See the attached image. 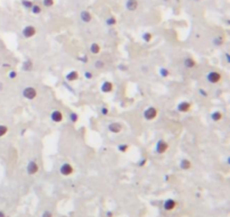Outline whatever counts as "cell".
Instances as JSON below:
<instances>
[{
	"label": "cell",
	"instance_id": "obj_1",
	"mask_svg": "<svg viewBox=\"0 0 230 217\" xmlns=\"http://www.w3.org/2000/svg\"><path fill=\"white\" fill-rule=\"evenodd\" d=\"M157 115H158V109L156 108V107H153V106L146 108L145 111H144V114H143L145 120H147V122L154 120V119L157 117Z\"/></svg>",
	"mask_w": 230,
	"mask_h": 217
},
{
	"label": "cell",
	"instance_id": "obj_2",
	"mask_svg": "<svg viewBox=\"0 0 230 217\" xmlns=\"http://www.w3.org/2000/svg\"><path fill=\"white\" fill-rule=\"evenodd\" d=\"M58 171H60V174H62L63 177H69V176L73 174L74 168H73V165H72L71 163L65 162V163H63V164H61Z\"/></svg>",
	"mask_w": 230,
	"mask_h": 217
},
{
	"label": "cell",
	"instance_id": "obj_3",
	"mask_svg": "<svg viewBox=\"0 0 230 217\" xmlns=\"http://www.w3.org/2000/svg\"><path fill=\"white\" fill-rule=\"evenodd\" d=\"M23 97L26 98L27 100H34L36 97H37V90H36L34 87H26L24 90H23Z\"/></svg>",
	"mask_w": 230,
	"mask_h": 217
},
{
	"label": "cell",
	"instance_id": "obj_4",
	"mask_svg": "<svg viewBox=\"0 0 230 217\" xmlns=\"http://www.w3.org/2000/svg\"><path fill=\"white\" fill-rule=\"evenodd\" d=\"M222 79V75L221 73L218 72V71H210V72L207 74V80L209 83H212V85H215V83H219Z\"/></svg>",
	"mask_w": 230,
	"mask_h": 217
},
{
	"label": "cell",
	"instance_id": "obj_5",
	"mask_svg": "<svg viewBox=\"0 0 230 217\" xmlns=\"http://www.w3.org/2000/svg\"><path fill=\"white\" fill-rule=\"evenodd\" d=\"M36 33H37L36 27L32 26V25H27V26H25V27L23 28V32H21L23 36L25 37V38H32V37L35 36Z\"/></svg>",
	"mask_w": 230,
	"mask_h": 217
},
{
	"label": "cell",
	"instance_id": "obj_6",
	"mask_svg": "<svg viewBox=\"0 0 230 217\" xmlns=\"http://www.w3.org/2000/svg\"><path fill=\"white\" fill-rule=\"evenodd\" d=\"M38 170H39V165L34 160L30 161V162H28L27 166H26V172H27L28 176H34V174H36L38 172Z\"/></svg>",
	"mask_w": 230,
	"mask_h": 217
},
{
	"label": "cell",
	"instance_id": "obj_7",
	"mask_svg": "<svg viewBox=\"0 0 230 217\" xmlns=\"http://www.w3.org/2000/svg\"><path fill=\"white\" fill-rule=\"evenodd\" d=\"M168 143L164 140H159L158 142L156 143V153L158 154H164L167 150H168Z\"/></svg>",
	"mask_w": 230,
	"mask_h": 217
},
{
	"label": "cell",
	"instance_id": "obj_8",
	"mask_svg": "<svg viewBox=\"0 0 230 217\" xmlns=\"http://www.w3.org/2000/svg\"><path fill=\"white\" fill-rule=\"evenodd\" d=\"M138 6H139L138 0H127V1L125 2V7H126V9H127L128 11H130V13L136 11L137 8H138Z\"/></svg>",
	"mask_w": 230,
	"mask_h": 217
},
{
	"label": "cell",
	"instance_id": "obj_9",
	"mask_svg": "<svg viewBox=\"0 0 230 217\" xmlns=\"http://www.w3.org/2000/svg\"><path fill=\"white\" fill-rule=\"evenodd\" d=\"M175 207H176V201H175L174 199L168 198V199H166V200L164 201L163 208H164L166 212H172V210H174V209H175Z\"/></svg>",
	"mask_w": 230,
	"mask_h": 217
},
{
	"label": "cell",
	"instance_id": "obj_10",
	"mask_svg": "<svg viewBox=\"0 0 230 217\" xmlns=\"http://www.w3.org/2000/svg\"><path fill=\"white\" fill-rule=\"evenodd\" d=\"M191 107H192V106H191V104H190L189 101H181L176 106V110L178 112L184 114V112L190 111V110H191Z\"/></svg>",
	"mask_w": 230,
	"mask_h": 217
},
{
	"label": "cell",
	"instance_id": "obj_11",
	"mask_svg": "<svg viewBox=\"0 0 230 217\" xmlns=\"http://www.w3.org/2000/svg\"><path fill=\"white\" fill-rule=\"evenodd\" d=\"M51 120L54 123H61L63 122V114L61 110L58 109H55L51 112Z\"/></svg>",
	"mask_w": 230,
	"mask_h": 217
},
{
	"label": "cell",
	"instance_id": "obj_12",
	"mask_svg": "<svg viewBox=\"0 0 230 217\" xmlns=\"http://www.w3.org/2000/svg\"><path fill=\"white\" fill-rule=\"evenodd\" d=\"M107 128H108L109 132H111V133H113V134H118V133H120V132L123 130V126H121L119 123H117V122L110 123Z\"/></svg>",
	"mask_w": 230,
	"mask_h": 217
},
{
	"label": "cell",
	"instance_id": "obj_13",
	"mask_svg": "<svg viewBox=\"0 0 230 217\" xmlns=\"http://www.w3.org/2000/svg\"><path fill=\"white\" fill-rule=\"evenodd\" d=\"M80 19H81L82 23L89 24V23L92 20V15H91V13H90L89 10H82V11L80 13Z\"/></svg>",
	"mask_w": 230,
	"mask_h": 217
},
{
	"label": "cell",
	"instance_id": "obj_14",
	"mask_svg": "<svg viewBox=\"0 0 230 217\" xmlns=\"http://www.w3.org/2000/svg\"><path fill=\"white\" fill-rule=\"evenodd\" d=\"M183 65L186 69H194L196 67V62L193 57H185L183 61Z\"/></svg>",
	"mask_w": 230,
	"mask_h": 217
},
{
	"label": "cell",
	"instance_id": "obj_15",
	"mask_svg": "<svg viewBox=\"0 0 230 217\" xmlns=\"http://www.w3.org/2000/svg\"><path fill=\"white\" fill-rule=\"evenodd\" d=\"M21 69H23V71H25V72H30V71H33V69H34V63H33V61H32L30 59H27L26 61H24Z\"/></svg>",
	"mask_w": 230,
	"mask_h": 217
},
{
	"label": "cell",
	"instance_id": "obj_16",
	"mask_svg": "<svg viewBox=\"0 0 230 217\" xmlns=\"http://www.w3.org/2000/svg\"><path fill=\"white\" fill-rule=\"evenodd\" d=\"M113 90V83L110 82V81H105L102 85H101V91L103 93H109Z\"/></svg>",
	"mask_w": 230,
	"mask_h": 217
},
{
	"label": "cell",
	"instance_id": "obj_17",
	"mask_svg": "<svg viewBox=\"0 0 230 217\" xmlns=\"http://www.w3.org/2000/svg\"><path fill=\"white\" fill-rule=\"evenodd\" d=\"M180 169L181 170H184V171H186V170H190L191 168H192V163L190 160H188V159H182L181 161H180Z\"/></svg>",
	"mask_w": 230,
	"mask_h": 217
},
{
	"label": "cell",
	"instance_id": "obj_18",
	"mask_svg": "<svg viewBox=\"0 0 230 217\" xmlns=\"http://www.w3.org/2000/svg\"><path fill=\"white\" fill-rule=\"evenodd\" d=\"M65 79H66L69 82H74V81H76V80L79 79V73L76 72V71H70V72L65 75Z\"/></svg>",
	"mask_w": 230,
	"mask_h": 217
},
{
	"label": "cell",
	"instance_id": "obj_19",
	"mask_svg": "<svg viewBox=\"0 0 230 217\" xmlns=\"http://www.w3.org/2000/svg\"><path fill=\"white\" fill-rule=\"evenodd\" d=\"M211 119H212L213 122H215V123H218V122H220L221 119H222V117H223V115H222V112H220L219 110H215V111H213L212 114H211Z\"/></svg>",
	"mask_w": 230,
	"mask_h": 217
},
{
	"label": "cell",
	"instance_id": "obj_20",
	"mask_svg": "<svg viewBox=\"0 0 230 217\" xmlns=\"http://www.w3.org/2000/svg\"><path fill=\"white\" fill-rule=\"evenodd\" d=\"M100 51H101V47H100V45H99L98 43H92V44L90 45V52H91L92 54H94V55L99 54Z\"/></svg>",
	"mask_w": 230,
	"mask_h": 217
},
{
	"label": "cell",
	"instance_id": "obj_21",
	"mask_svg": "<svg viewBox=\"0 0 230 217\" xmlns=\"http://www.w3.org/2000/svg\"><path fill=\"white\" fill-rule=\"evenodd\" d=\"M223 43H225V39H223V37L222 36H217L212 39L213 46H215V47H220V46H222Z\"/></svg>",
	"mask_w": 230,
	"mask_h": 217
},
{
	"label": "cell",
	"instance_id": "obj_22",
	"mask_svg": "<svg viewBox=\"0 0 230 217\" xmlns=\"http://www.w3.org/2000/svg\"><path fill=\"white\" fill-rule=\"evenodd\" d=\"M105 24H106L108 27H112V26H115V25L117 24V19L115 18L113 16H109V17L106 19Z\"/></svg>",
	"mask_w": 230,
	"mask_h": 217
},
{
	"label": "cell",
	"instance_id": "obj_23",
	"mask_svg": "<svg viewBox=\"0 0 230 217\" xmlns=\"http://www.w3.org/2000/svg\"><path fill=\"white\" fill-rule=\"evenodd\" d=\"M142 39L145 42V43H150V41L153 39V35H152V33H149V32H145V33H143Z\"/></svg>",
	"mask_w": 230,
	"mask_h": 217
},
{
	"label": "cell",
	"instance_id": "obj_24",
	"mask_svg": "<svg viewBox=\"0 0 230 217\" xmlns=\"http://www.w3.org/2000/svg\"><path fill=\"white\" fill-rule=\"evenodd\" d=\"M158 73H159V75H160L162 78H168V77H170V74H171L170 70H168V69H166V68H164V67H162V68L159 69Z\"/></svg>",
	"mask_w": 230,
	"mask_h": 217
},
{
	"label": "cell",
	"instance_id": "obj_25",
	"mask_svg": "<svg viewBox=\"0 0 230 217\" xmlns=\"http://www.w3.org/2000/svg\"><path fill=\"white\" fill-rule=\"evenodd\" d=\"M69 120L73 124H75L79 120V114H76L75 111H71L70 115H69Z\"/></svg>",
	"mask_w": 230,
	"mask_h": 217
},
{
	"label": "cell",
	"instance_id": "obj_26",
	"mask_svg": "<svg viewBox=\"0 0 230 217\" xmlns=\"http://www.w3.org/2000/svg\"><path fill=\"white\" fill-rule=\"evenodd\" d=\"M30 11H32V14H34V15H39L40 13H42V7L39 6V5H33V7L30 8Z\"/></svg>",
	"mask_w": 230,
	"mask_h": 217
},
{
	"label": "cell",
	"instance_id": "obj_27",
	"mask_svg": "<svg viewBox=\"0 0 230 217\" xmlns=\"http://www.w3.org/2000/svg\"><path fill=\"white\" fill-rule=\"evenodd\" d=\"M21 5H23V7H24L25 9H29V10H30V8L33 7L34 2H33L32 0H21Z\"/></svg>",
	"mask_w": 230,
	"mask_h": 217
},
{
	"label": "cell",
	"instance_id": "obj_28",
	"mask_svg": "<svg viewBox=\"0 0 230 217\" xmlns=\"http://www.w3.org/2000/svg\"><path fill=\"white\" fill-rule=\"evenodd\" d=\"M105 67H106V63H105L102 60H97V61L94 62V68L98 69V70H101V69H103Z\"/></svg>",
	"mask_w": 230,
	"mask_h": 217
},
{
	"label": "cell",
	"instance_id": "obj_29",
	"mask_svg": "<svg viewBox=\"0 0 230 217\" xmlns=\"http://www.w3.org/2000/svg\"><path fill=\"white\" fill-rule=\"evenodd\" d=\"M8 130H9V128L6 125H0V137H3L8 133Z\"/></svg>",
	"mask_w": 230,
	"mask_h": 217
},
{
	"label": "cell",
	"instance_id": "obj_30",
	"mask_svg": "<svg viewBox=\"0 0 230 217\" xmlns=\"http://www.w3.org/2000/svg\"><path fill=\"white\" fill-rule=\"evenodd\" d=\"M128 150H129V145L128 144H119L118 145V151H119V152L126 153Z\"/></svg>",
	"mask_w": 230,
	"mask_h": 217
},
{
	"label": "cell",
	"instance_id": "obj_31",
	"mask_svg": "<svg viewBox=\"0 0 230 217\" xmlns=\"http://www.w3.org/2000/svg\"><path fill=\"white\" fill-rule=\"evenodd\" d=\"M43 6L46 8H51L54 6V0H43Z\"/></svg>",
	"mask_w": 230,
	"mask_h": 217
},
{
	"label": "cell",
	"instance_id": "obj_32",
	"mask_svg": "<svg viewBox=\"0 0 230 217\" xmlns=\"http://www.w3.org/2000/svg\"><path fill=\"white\" fill-rule=\"evenodd\" d=\"M8 78H9V79H11V80L16 79V78H17V72H16V71H14V70H11L10 72L8 73Z\"/></svg>",
	"mask_w": 230,
	"mask_h": 217
},
{
	"label": "cell",
	"instance_id": "obj_33",
	"mask_svg": "<svg viewBox=\"0 0 230 217\" xmlns=\"http://www.w3.org/2000/svg\"><path fill=\"white\" fill-rule=\"evenodd\" d=\"M84 78H86L87 80H91V79L93 78V73L91 72V71H86V72H84Z\"/></svg>",
	"mask_w": 230,
	"mask_h": 217
},
{
	"label": "cell",
	"instance_id": "obj_34",
	"mask_svg": "<svg viewBox=\"0 0 230 217\" xmlns=\"http://www.w3.org/2000/svg\"><path fill=\"white\" fill-rule=\"evenodd\" d=\"M40 217H53V213L50 212V210H45V212L42 214V216Z\"/></svg>",
	"mask_w": 230,
	"mask_h": 217
},
{
	"label": "cell",
	"instance_id": "obj_35",
	"mask_svg": "<svg viewBox=\"0 0 230 217\" xmlns=\"http://www.w3.org/2000/svg\"><path fill=\"white\" fill-rule=\"evenodd\" d=\"M199 93H200V96H202V97H208V92H207V90H204V89H199Z\"/></svg>",
	"mask_w": 230,
	"mask_h": 217
},
{
	"label": "cell",
	"instance_id": "obj_36",
	"mask_svg": "<svg viewBox=\"0 0 230 217\" xmlns=\"http://www.w3.org/2000/svg\"><path fill=\"white\" fill-rule=\"evenodd\" d=\"M101 114H102L103 116H107V115L109 114V109H108V107H102V108H101Z\"/></svg>",
	"mask_w": 230,
	"mask_h": 217
},
{
	"label": "cell",
	"instance_id": "obj_37",
	"mask_svg": "<svg viewBox=\"0 0 230 217\" xmlns=\"http://www.w3.org/2000/svg\"><path fill=\"white\" fill-rule=\"evenodd\" d=\"M146 163H147V160H146V159H143V160H141V161L138 162V165H139V166H145Z\"/></svg>",
	"mask_w": 230,
	"mask_h": 217
},
{
	"label": "cell",
	"instance_id": "obj_38",
	"mask_svg": "<svg viewBox=\"0 0 230 217\" xmlns=\"http://www.w3.org/2000/svg\"><path fill=\"white\" fill-rule=\"evenodd\" d=\"M2 68H3V69H10V68H11V64H10V63H2Z\"/></svg>",
	"mask_w": 230,
	"mask_h": 217
},
{
	"label": "cell",
	"instance_id": "obj_39",
	"mask_svg": "<svg viewBox=\"0 0 230 217\" xmlns=\"http://www.w3.org/2000/svg\"><path fill=\"white\" fill-rule=\"evenodd\" d=\"M79 60H80L81 62H83V63H87V62L89 61L87 56H82V57H79Z\"/></svg>",
	"mask_w": 230,
	"mask_h": 217
},
{
	"label": "cell",
	"instance_id": "obj_40",
	"mask_svg": "<svg viewBox=\"0 0 230 217\" xmlns=\"http://www.w3.org/2000/svg\"><path fill=\"white\" fill-rule=\"evenodd\" d=\"M119 69H120L121 71H127V70H128V68H127L126 65H123V64H120V65H119Z\"/></svg>",
	"mask_w": 230,
	"mask_h": 217
},
{
	"label": "cell",
	"instance_id": "obj_41",
	"mask_svg": "<svg viewBox=\"0 0 230 217\" xmlns=\"http://www.w3.org/2000/svg\"><path fill=\"white\" fill-rule=\"evenodd\" d=\"M113 216V213L111 212V210H108V212H106V217H112Z\"/></svg>",
	"mask_w": 230,
	"mask_h": 217
},
{
	"label": "cell",
	"instance_id": "obj_42",
	"mask_svg": "<svg viewBox=\"0 0 230 217\" xmlns=\"http://www.w3.org/2000/svg\"><path fill=\"white\" fill-rule=\"evenodd\" d=\"M230 55H229V53H226V60H227V62H228V63H229L230 62Z\"/></svg>",
	"mask_w": 230,
	"mask_h": 217
},
{
	"label": "cell",
	"instance_id": "obj_43",
	"mask_svg": "<svg viewBox=\"0 0 230 217\" xmlns=\"http://www.w3.org/2000/svg\"><path fill=\"white\" fill-rule=\"evenodd\" d=\"M2 90H3V83L0 81V92H1Z\"/></svg>",
	"mask_w": 230,
	"mask_h": 217
},
{
	"label": "cell",
	"instance_id": "obj_44",
	"mask_svg": "<svg viewBox=\"0 0 230 217\" xmlns=\"http://www.w3.org/2000/svg\"><path fill=\"white\" fill-rule=\"evenodd\" d=\"M0 217H6V214L2 210H0Z\"/></svg>",
	"mask_w": 230,
	"mask_h": 217
},
{
	"label": "cell",
	"instance_id": "obj_45",
	"mask_svg": "<svg viewBox=\"0 0 230 217\" xmlns=\"http://www.w3.org/2000/svg\"><path fill=\"white\" fill-rule=\"evenodd\" d=\"M162 1H164V2H168L170 0H162Z\"/></svg>",
	"mask_w": 230,
	"mask_h": 217
},
{
	"label": "cell",
	"instance_id": "obj_46",
	"mask_svg": "<svg viewBox=\"0 0 230 217\" xmlns=\"http://www.w3.org/2000/svg\"><path fill=\"white\" fill-rule=\"evenodd\" d=\"M193 1H201V0H193Z\"/></svg>",
	"mask_w": 230,
	"mask_h": 217
}]
</instances>
